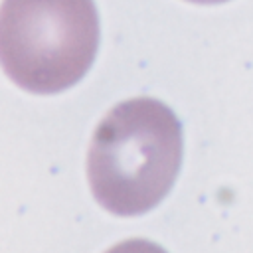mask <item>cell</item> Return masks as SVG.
I'll use <instances>...</instances> for the list:
<instances>
[{
  "mask_svg": "<svg viewBox=\"0 0 253 253\" xmlns=\"http://www.w3.org/2000/svg\"><path fill=\"white\" fill-rule=\"evenodd\" d=\"M182 125L152 97L115 105L97 125L87 178L95 200L115 215L152 210L172 188L182 164Z\"/></svg>",
  "mask_w": 253,
  "mask_h": 253,
  "instance_id": "1",
  "label": "cell"
},
{
  "mask_svg": "<svg viewBox=\"0 0 253 253\" xmlns=\"http://www.w3.org/2000/svg\"><path fill=\"white\" fill-rule=\"evenodd\" d=\"M99 45L93 0H2L0 61L4 73L38 95L75 85Z\"/></svg>",
  "mask_w": 253,
  "mask_h": 253,
  "instance_id": "2",
  "label": "cell"
},
{
  "mask_svg": "<svg viewBox=\"0 0 253 253\" xmlns=\"http://www.w3.org/2000/svg\"><path fill=\"white\" fill-rule=\"evenodd\" d=\"M105 253H166L160 245L148 241V239H140V237H132V239H125L119 241L117 245L109 247Z\"/></svg>",
  "mask_w": 253,
  "mask_h": 253,
  "instance_id": "3",
  "label": "cell"
},
{
  "mask_svg": "<svg viewBox=\"0 0 253 253\" xmlns=\"http://www.w3.org/2000/svg\"><path fill=\"white\" fill-rule=\"evenodd\" d=\"M188 2H196V4H217V2H225V0H188Z\"/></svg>",
  "mask_w": 253,
  "mask_h": 253,
  "instance_id": "4",
  "label": "cell"
}]
</instances>
